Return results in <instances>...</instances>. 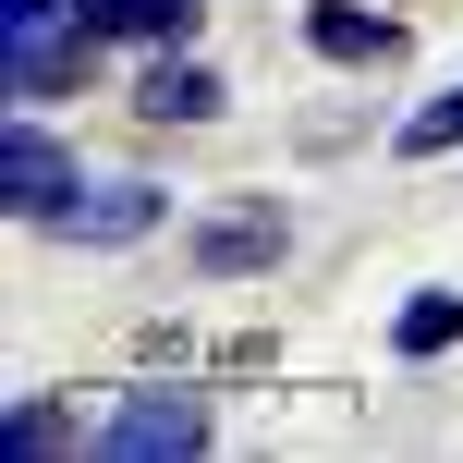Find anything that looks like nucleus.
Returning <instances> with one entry per match:
<instances>
[{"label": "nucleus", "instance_id": "obj_1", "mask_svg": "<svg viewBox=\"0 0 463 463\" xmlns=\"http://www.w3.org/2000/svg\"><path fill=\"white\" fill-rule=\"evenodd\" d=\"M208 439H220V402L195 391L184 366H171V378L146 366V378H122V391L98 402V451L86 463H195Z\"/></svg>", "mask_w": 463, "mask_h": 463}, {"label": "nucleus", "instance_id": "obj_2", "mask_svg": "<svg viewBox=\"0 0 463 463\" xmlns=\"http://www.w3.org/2000/svg\"><path fill=\"white\" fill-rule=\"evenodd\" d=\"M86 184H98L86 146H73L49 110H13V122H0V208H13V232H61Z\"/></svg>", "mask_w": 463, "mask_h": 463}, {"label": "nucleus", "instance_id": "obj_3", "mask_svg": "<svg viewBox=\"0 0 463 463\" xmlns=\"http://www.w3.org/2000/svg\"><path fill=\"white\" fill-rule=\"evenodd\" d=\"M98 73H110V37H98L86 13H61V24H37V37H0V110L98 98Z\"/></svg>", "mask_w": 463, "mask_h": 463}, {"label": "nucleus", "instance_id": "obj_4", "mask_svg": "<svg viewBox=\"0 0 463 463\" xmlns=\"http://www.w3.org/2000/svg\"><path fill=\"white\" fill-rule=\"evenodd\" d=\"M122 110L146 122V135H208L232 110V73L208 49H135V86H122Z\"/></svg>", "mask_w": 463, "mask_h": 463}, {"label": "nucleus", "instance_id": "obj_5", "mask_svg": "<svg viewBox=\"0 0 463 463\" xmlns=\"http://www.w3.org/2000/svg\"><path fill=\"white\" fill-rule=\"evenodd\" d=\"M159 232H171V184H159V171H98L49 244H73V256H135V244H159Z\"/></svg>", "mask_w": 463, "mask_h": 463}, {"label": "nucleus", "instance_id": "obj_6", "mask_svg": "<svg viewBox=\"0 0 463 463\" xmlns=\"http://www.w3.org/2000/svg\"><path fill=\"white\" fill-rule=\"evenodd\" d=\"M280 256H293V208H269V195L184 220V269H195V280H269Z\"/></svg>", "mask_w": 463, "mask_h": 463}, {"label": "nucleus", "instance_id": "obj_7", "mask_svg": "<svg viewBox=\"0 0 463 463\" xmlns=\"http://www.w3.org/2000/svg\"><path fill=\"white\" fill-rule=\"evenodd\" d=\"M305 49H317L329 73H402L415 61V24H402L391 0H305Z\"/></svg>", "mask_w": 463, "mask_h": 463}, {"label": "nucleus", "instance_id": "obj_8", "mask_svg": "<svg viewBox=\"0 0 463 463\" xmlns=\"http://www.w3.org/2000/svg\"><path fill=\"white\" fill-rule=\"evenodd\" d=\"M0 451L13 463H73V451H98V415L73 391H13L0 402Z\"/></svg>", "mask_w": 463, "mask_h": 463}, {"label": "nucleus", "instance_id": "obj_9", "mask_svg": "<svg viewBox=\"0 0 463 463\" xmlns=\"http://www.w3.org/2000/svg\"><path fill=\"white\" fill-rule=\"evenodd\" d=\"M110 49H195L208 37V0H73Z\"/></svg>", "mask_w": 463, "mask_h": 463}, {"label": "nucleus", "instance_id": "obj_10", "mask_svg": "<svg viewBox=\"0 0 463 463\" xmlns=\"http://www.w3.org/2000/svg\"><path fill=\"white\" fill-rule=\"evenodd\" d=\"M439 354H463V293L427 280V293L391 305V366H439Z\"/></svg>", "mask_w": 463, "mask_h": 463}, {"label": "nucleus", "instance_id": "obj_11", "mask_svg": "<svg viewBox=\"0 0 463 463\" xmlns=\"http://www.w3.org/2000/svg\"><path fill=\"white\" fill-rule=\"evenodd\" d=\"M391 159H463V86L415 98V110L391 122Z\"/></svg>", "mask_w": 463, "mask_h": 463}, {"label": "nucleus", "instance_id": "obj_12", "mask_svg": "<svg viewBox=\"0 0 463 463\" xmlns=\"http://www.w3.org/2000/svg\"><path fill=\"white\" fill-rule=\"evenodd\" d=\"M73 0H0V37H37V24H61Z\"/></svg>", "mask_w": 463, "mask_h": 463}]
</instances>
